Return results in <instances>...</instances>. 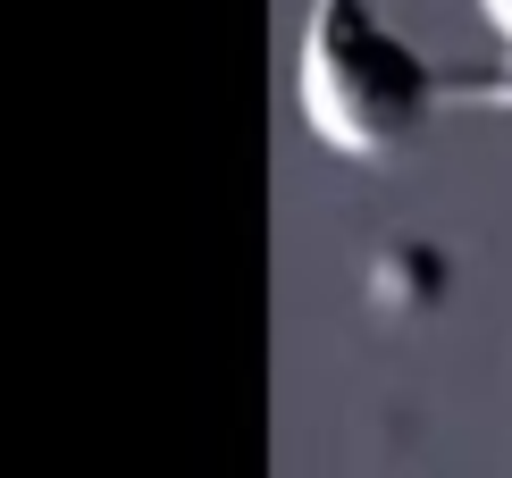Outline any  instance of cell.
<instances>
[{
    "label": "cell",
    "mask_w": 512,
    "mask_h": 478,
    "mask_svg": "<svg viewBox=\"0 0 512 478\" xmlns=\"http://www.w3.org/2000/svg\"><path fill=\"white\" fill-rule=\"evenodd\" d=\"M462 84L445 76L403 26L378 17V0H311L294 42V118L328 160L378 168L420 135L437 110H462Z\"/></svg>",
    "instance_id": "6da1fadb"
},
{
    "label": "cell",
    "mask_w": 512,
    "mask_h": 478,
    "mask_svg": "<svg viewBox=\"0 0 512 478\" xmlns=\"http://www.w3.org/2000/svg\"><path fill=\"white\" fill-rule=\"evenodd\" d=\"M471 9H479L487 42H496V68L462 84V110H504L512 118V0H471Z\"/></svg>",
    "instance_id": "7a4b0ae2"
}]
</instances>
